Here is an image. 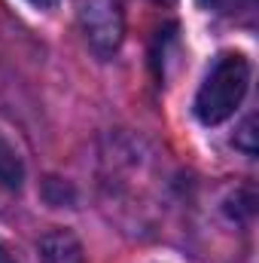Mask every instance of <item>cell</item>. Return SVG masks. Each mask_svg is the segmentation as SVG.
Instances as JSON below:
<instances>
[{"label": "cell", "mask_w": 259, "mask_h": 263, "mask_svg": "<svg viewBox=\"0 0 259 263\" xmlns=\"http://www.w3.org/2000/svg\"><path fill=\"white\" fill-rule=\"evenodd\" d=\"M247 86H250V65H247V59L238 55V52L220 55L213 62V67L207 70L198 95H195V117L204 126L226 123L238 110V104L244 101Z\"/></svg>", "instance_id": "obj_1"}, {"label": "cell", "mask_w": 259, "mask_h": 263, "mask_svg": "<svg viewBox=\"0 0 259 263\" xmlns=\"http://www.w3.org/2000/svg\"><path fill=\"white\" fill-rule=\"evenodd\" d=\"M79 15H82V28H85V40L92 43L95 52L107 55L119 46L122 18H119V9L113 0H85Z\"/></svg>", "instance_id": "obj_2"}, {"label": "cell", "mask_w": 259, "mask_h": 263, "mask_svg": "<svg viewBox=\"0 0 259 263\" xmlns=\"http://www.w3.org/2000/svg\"><path fill=\"white\" fill-rule=\"evenodd\" d=\"M40 263H85L79 239L67 230L46 233L40 239Z\"/></svg>", "instance_id": "obj_3"}, {"label": "cell", "mask_w": 259, "mask_h": 263, "mask_svg": "<svg viewBox=\"0 0 259 263\" xmlns=\"http://www.w3.org/2000/svg\"><path fill=\"white\" fill-rule=\"evenodd\" d=\"M21 178H25V165H21L15 147L6 138H0V187L3 190H18Z\"/></svg>", "instance_id": "obj_4"}, {"label": "cell", "mask_w": 259, "mask_h": 263, "mask_svg": "<svg viewBox=\"0 0 259 263\" xmlns=\"http://www.w3.org/2000/svg\"><path fill=\"white\" fill-rule=\"evenodd\" d=\"M247 0H198V6L201 9H207V12H223V15H229V12H235V9H241Z\"/></svg>", "instance_id": "obj_5"}, {"label": "cell", "mask_w": 259, "mask_h": 263, "mask_svg": "<svg viewBox=\"0 0 259 263\" xmlns=\"http://www.w3.org/2000/svg\"><path fill=\"white\" fill-rule=\"evenodd\" d=\"M250 138H253V120H250V123H247V126L241 129V138H238L235 144H238V147H244L247 153H256V144H253Z\"/></svg>", "instance_id": "obj_6"}, {"label": "cell", "mask_w": 259, "mask_h": 263, "mask_svg": "<svg viewBox=\"0 0 259 263\" xmlns=\"http://www.w3.org/2000/svg\"><path fill=\"white\" fill-rule=\"evenodd\" d=\"M31 6H37V9H52V6H58V0H28Z\"/></svg>", "instance_id": "obj_7"}, {"label": "cell", "mask_w": 259, "mask_h": 263, "mask_svg": "<svg viewBox=\"0 0 259 263\" xmlns=\"http://www.w3.org/2000/svg\"><path fill=\"white\" fill-rule=\"evenodd\" d=\"M0 263H15V257H12V254L3 248V245H0Z\"/></svg>", "instance_id": "obj_8"}, {"label": "cell", "mask_w": 259, "mask_h": 263, "mask_svg": "<svg viewBox=\"0 0 259 263\" xmlns=\"http://www.w3.org/2000/svg\"><path fill=\"white\" fill-rule=\"evenodd\" d=\"M156 3H174V0H156Z\"/></svg>", "instance_id": "obj_9"}]
</instances>
